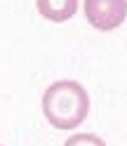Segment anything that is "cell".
Returning <instances> with one entry per match:
<instances>
[{
	"mask_svg": "<svg viewBox=\"0 0 127 146\" xmlns=\"http://www.w3.org/2000/svg\"><path fill=\"white\" fill-rule=\"evenodd\" d=\"M42 113L57 130H73L89 113L87 90L75 80H57L42 92Z\"/></svg>",
	"mask_w": 127,
	"mask_h": 146,
	"instance_id": "cell-1",
	"label": "cell"
},
{
	"mask_svg": "<svg viewBox=\"0 0 127 146\" xmlns=\"http://www.w3.org/2000/svg\"><path fill=\"white\" fill-rule=\"evenodd\" d=\"M85 17L97 31H113L127 19V0H85Z\"/></svg>",
	"mask_w": 127,
	"mask_h": 146,
	"instance_id": "cell-2",
	"label": "cell"
},
{
	"mask_svg": "<svg viewBox=\"0 0 127 146\" xmlns=\"http://www.w3.org/2000/svg\"><path fill=\"white\" fill-rule=\"evenodd\" d=\"M40 17L50 21H68L78 10V0H35Z\"/></svg>",
	"mask_w": 127,
	"mask_h": 146,
	"instance_id": "cell-3",
	"label": "cell"
},
{
	"mask_svg": "<svg viewBox=\"0 0 127 146\" xmlns=\"http://www.w3.org/2000/svg\"><path fill=\"white\" fill-rule=\"evenodd\" d=\"M64 146H106V141L97 134H87V132H80V134H73L68 137Z\"/></svg>",
	"mask_w": 127,
	"mask_h": 146,
	"instance_id": "cell-4",
	"label": "cell"
},
{
	"mask_svg": "<svg viewBox=\"0 0 127 146\" xmlns=\"http://www.w3.org/2000/svg\"><path fill=\"white\" fill-rule=\"evenodd\" d=\"M0 146H3V144H0Z\"/></svg>",
	"mask_w": 127,
	"mask_h": 146,
	"instance_id": "cell-5",
	"label": "cell"
}]
</instances>
